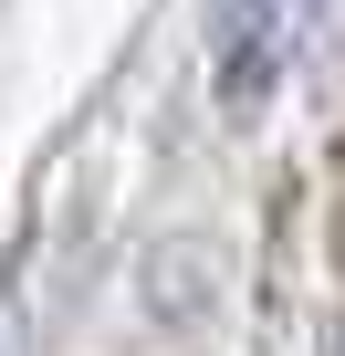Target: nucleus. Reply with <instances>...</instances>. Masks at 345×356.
Wrapping results in <instances>:
<instances>
[{
    "mask_svg": "<svg viewBox=\"0 0 345 356\" xmlns=\"http://www.w3.org/2000/svg\"><path fill=\"white\" fill-rule=\"evenodd\" d=\"M314 22H324V0H220L210 11V74L220 95L251 115L293 84V63L314 53Z\"/></svg>",
    "mask_w": 345,
    "mask_h": 356,
    "instance_id": "1",
    "label": "nucleus"
}]
</instances>
